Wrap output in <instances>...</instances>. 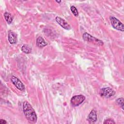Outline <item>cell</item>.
Instances as JSON below:
<instances>
[{
  "label": "cell",
  "mask_w": 124,
  "mask_h": 124,
  "mask_svg": "<svg viewBox=\"0 0 124 124\" xmlns=\"http://www.w3.org/2000/svg\"><path fill=\"white\" fill-rule=\"evenodd\" d=\"M11 80L13 84L19 90L24 91L25 90V86L23 83L19 80L15 76H12L11 78Z\"/></svg>",
  "instance_id": "8992f818"
},
{
  "label": "cell",
  "mask_w": 124,
  "mask_h": 124,
  "mask_svg": "<svg viewBox=\"0 0 124 124\" xmlns=\"http://www.w3.org/2000/svg\"><path fill=\"white\" fill-rule=\"evenodd\" d=\"M82 37L84 41H86L89 42H92L96 45L102 46L104 44V43L102 40L93 36L92 35L87 32L83 33Z\"/></svg>",
  "instance_id": "7a4b0ae2"
},
{
  "label": "cell",
  "mask_w": 124,
  "mask_h": 124,
  "mask_svg": "<svg viewBox=\"0 0 124 124\" xmlns=\"http://www.w3.org/2000/svg\"><path fill=\"white\" fill-rule=\"evenodd\" d=\"M0 124H7V122L3 119H0Z\"/></svg>",
  "instance_id": "2e32d148"
},
{
  "label": "cell",
  "mask_w": 124,
  "mask_h": 124,
  "mask_svg": "<svg viewBox=\"0 0 124 124\" xmlns=\"http://www.w3.org/2000/svg\"><path fill=\"white\" fill-rule=\"evenodd\" d=\"M70 10L72 13V14L76 17H77L78 15V10L76 8L75 6H71V7H70Z\"/></svg>",
  "instance_id": "4fadbf2b"
},
{
  "label": "cell",
  "mask_w": 124,
  "mask_h": 124,
  "mask_svg": "<svg viewBox=\"0 0 124 124\" xmlns=\"http://www.w3.org/2000/svg\"><path fill=\"white\" fill-rule=\"evenodd\" d=\"M31 47L27 45H24L22 47H21V50L25 52V53H30L31 52Z\"/></svg>",
  "instance_id": "7c38bea8"
},
{
  "label": "cell",
  "mask_w": 124,
  "mask_h": 124,
  "mask_svg": "<svg viewBox=\"0 0 124 124\" xmlns=\"http://www.w3.org/2000/svg\"><path fill=\"white\" fill-rule=\"evenodd\" d=\"M99 93L100 96L103 97L109 98L115 95V92L109 87H106L101 89Z\"/></svg>",
  "instance_id": "277c9868"
},
{
  "label": "cell",
  "mask_w": 124,
  "mask_h": 124,
  "mask_svg": "<svg viewBox=\"0 0 124 124\" xmlns=\"http://www.w3.org/2000/svg\"><path fill=\"white\" fill-rule=\"evenodd\" d=\"M57 2H58V3H60V2H61V0H60V1H56Z\"/></svg>",
  "instance_id": "e0dca14e"
},
{
  "label": "cell",
  "mask_w": 124,
  "mask_h": 124,
  "mask_svg": "<svg viewBox=\"0 0 124 124\" xmlns=\"http://www.w3.org/2000/svg\"><path fill=\"white\" fill-rule=\"evenodd\" d=\"M55 20L56 22L63 29L67 30H69L71 29L70 25L68 23L67 21H66L64 19H62V18L59 16H57L55 18Z\"/></svg>",
  "instance_id": "52a82bcc"
},
{
  "label": "cell",
  "mask_w": 124,
  "mask_h": 124,
  "mask_svg": "<svg viewBox=\"0 0 124 124\" xmlns=\"http://www.w3.org/2000/svg\"><path fill=\"white\" fill-rule=\"evenodd\" d=\"M47 45V43L45 41L44 38L41 36L38 37L36 39V45L38 47L42 48Z\"/></svg>",
  "instance_id": "30bf717a"
},
{
  "label": "cell",
  "mask_w": 124,
  "mask_h": 124,
  "mask_svg": "<svg viewBox=\"0 0 124 124\" xmlns=\"http://www.w3.org/2000/svg\"><path fill=\"white\" fill-rule=\"evenodd\" d=\"M103 124H115V122L113 121V120H112V119H106V120H105V121L104 122V123H103Z\"/></svg>",
  "instance_id": "9a60e30c"
},
{
  "label": "cell",
  "mask_w": 124,
  "mask_h": 124,
  "mask_svg": "<svg viewBox=\"0 0 124 124\" xmlns=\"http://www.w3.org/2000/svg\"><path fill=\"white\" fill-rule=\"evenodd\" d=\"M110 20L112 27L117 30L124 31V26L123 24L117 18L113 16H110Z\"/></svg>",
  "instance_id": "3957f363"
},
{
  "label": "cell",
  "mask_w": 124,
  "mask_h": 124,
  "mask_svg": "<svg viewBox=\"0 0 124 124\" xmlns=\"http://www.w3.org/2000/svg\"><path fill=\"white\" fill-rule=\"evenodd\" d=\"M4 16L6 21L8 24H10L12 23L13 20V17L9 13L5 12L4 14Z\"/></svg>",
  "instance_id": "8fae6325"
},
{
  "label": "cell",
  "mask_w": 124,
  "mask_h": 124,
  "mask_svg": "<svg viewBox=\"0 0 124 124\" xmlns=\"http://www.w3.org/2000/svg\"><path fill=\"white\" fill-rule=\"evenodd\" d=\"M87 120L90 123L95 122L97 120V114L94 110H92L88 115Z\"/></svg>",
  "instance_id": "9c48e42d"
},
{
  "label": "cell",
  "mask_w": 124,
  "mask_h": 124,
  "mask_svg": "<svg viewBox=\"0 0 124 124\" xmlns=\"http://www.w3.org/2000/svg\"><path fill=\"white\" fill-rule=\"evenodd\" d=\"M85 99V97L81 94L75 95L71 99V104L74 107H77L82 103Z\"/></svg>",
  "instance_id": "5b68a950"
},
{
  "label": "cell",
  "mask_w": 124,
  "mask_h": 124,
  "mask_svg": "<svg viewBox=\"0 0 124 124\" xmlns=\"http://www.w3.org/2000/svg\"><path fill=\"white\" fill-rule=\"evenodd\" d=\"M23 111L26 118L30 121L36 123L37 117L34 109L27 101H25L23 104Z\"/></svg>",
  "instance_id": "6da1fadb"
},
{
  "label": "cell",
  "mask_w": 124,
  "mask_h": 124,
  "mask_svg": "<svg viewBox=\"0 0 124 124\" xmlns=\"http://www.w3.org/2000/svg\"><path fill=\"white\" fill-rule=\"evenodd\" d=\"M8 41L11 44L16 43L17 39L16 33L13 31H9L8 33Z\"/></svg>",
  "instance_id": "ba28073f"
},
{
  "label": "cell",
  "mask_w": 124,
  "mask_h": 124,
  "mask_svg": "<svg viewBox=\"0 0 124 124\" xmlns=\"http://www.w3.org/2000/svg\"><path fill=\"white\" fill-rule=\"evenodd\" d=\"M116 102L120 106V107L124 109V98L123 97L118 98L116 100Z\"/></svg>",
  "instance_id": "5bb4252c"
}]
</instances>
